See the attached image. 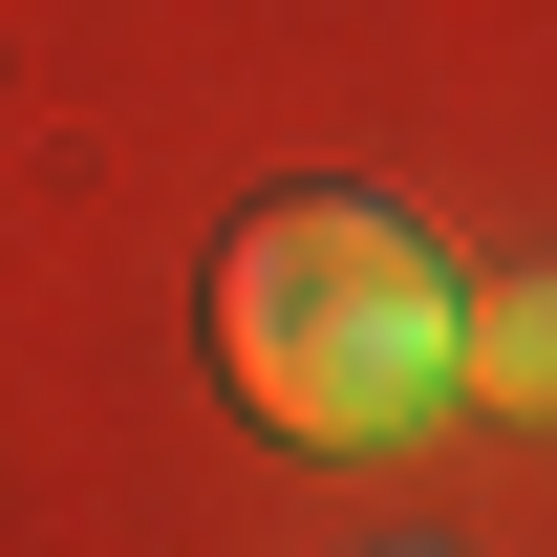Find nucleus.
<instances>
[{
  "label": "nucleus",
  "instance_id": "obj_1",
  "mask_svg": "<svg viewBox=\"0 0 557 557\" xmlns=\"http://www.w3.org/2000/svg\"><path fill=\"white\" fill-rule=\"evenodd\" d=\"M214 386L278 450H386L450 408V258L386 194H258L214 236Z\"/></svg>",
  "mask_w": 557,
  "mask_h": 557
},
{
  "label": "nucleus",
  "instance_id": "obj_2",
  "mask_svg": "<svg viewBox=\"0 0 557 557\" xmlns=\"http://www.w3.org/2000/svg\"><path fill=\"white\" fill-rule=\"evenodd\" d=\"M450 386L515 408V429H557V278H472L450 300Z\"/></svg>",
  "mask_w": 557,
  "mask_h": 557
}]
</instances>
